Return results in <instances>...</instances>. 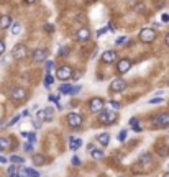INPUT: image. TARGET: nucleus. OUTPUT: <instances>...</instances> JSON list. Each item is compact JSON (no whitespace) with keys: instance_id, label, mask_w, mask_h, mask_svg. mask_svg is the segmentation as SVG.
I'll list each match as a JSON object with an SVG mask.
<instances>
[{"instance_id":"c9c22d12","label":"nucleus","mask_w":169,"mask_h":177,"mask_svg":"<svg viewBox=\"0 0 169 177\" xmlns=\"http://www.w3.org/2000/svg\"><path fill=\"white\" fill-rule=\"evenodd\" d=\"M45 66H46V71H51L53 69V61H46Z\"/></svg>"},{"instance_id":"423d86ee","label":"nucleus","mask_w":169,"mask_h":177,"mask_svg":"<svg viewBox=\"0 0 169 177\" xmlns=\"http://www.w3.org/2000/svg\"><path fill=\"white\" fill-rule=\"evenodd\" d=\"M12 54H13V57H15L17 61H20V59H25V57L28 56V49H26L25 44H22V43H20V44L13 46V52H12Z\"/></svg>"},{"instance_id":"39448f33","label":"nucleus","mask_w":169,"mask_h":177,"mask_svg":"<svg viewBox=\"0 0 169 177\" xmlns=\"http://www.w3.org/2000/svg\"><path fill=\"white\" fill-rule=\"evenodd\" d=\"M140 40L143 43H153L156 40V31L153 30V28H143L141 31H140Z\"/></svg>"},{"instance_id":"f704fd0d","label":"nucleus","mask_w":169,"mask_h":177,"mask_svg":"<svg viewBox=\"0 0 169 177\" xmlns=\"http://www.w3.org/2000/svg\"><path fill=\"white\" fill-rule=\"evenodd\" d=\"M45 30H46L48 33H51L53 30H54V26H53V25H51V23H46V25H45Z\"/></svg>"},{"instance_id":"ddd939ff","label":"nucleus","mask_w":169,"mask_h":177,"mask_svg":"<svg viewBox=\"0 0 169 177\" xmlns=\"http://www.w3.org/2000/svg\"><path fill=\"white\" fill-rule=\"evenodd\" d=\"M89 38H90V30L87 26H82V28L77 30V33H76V40L77 41H87Z\"/></svg>"},{"instance_id":"f3484780","label":"nucleus","mask_w":169,"mask_h":177,"mask_svg":"<svg viewBox=\"0 0 169 177\" xmlns=\"http://www.w3.org/2000/svg\"><path fill=\"white\" fill-rule=\"evenodd\" d=\"M97 141L102 146H107L108 143H110V135H108V133H100V135L97 136Z\"/></svg>"},{"instance_id":"6ab92c4d","label":"nucleus","mask_w":169,"mask_h":177,"mask_svg":"<svg viewBox=\"0 0 169 177\" xmlns=\"http://www.w3.org/2000/svg\"><path fill=\"white\" fill-rule=\"evenodd\" d=\"M59 90H61V94L72 95V90H74V87H72V85H69V84H62L61 87H59Z\"/></svg>"},{"instance_id":"ea45409f","label":"nucleus","mask_w":169,"mask_h":177,"mask_svg":"<svg viewBox=\"0 0 169 177\" xmlns=\"http://www.w3.org/2000/svg\"><path fill=\"white\" fill-rule=\"evenodd\" d=\"M3 52H5V43L0 41V54H3Z\"/></svg>"},{"instance_id":"7ed1b4c3","label":"nucleus","mask_w":169,"mask_h":177,"mask_svg":"<svg viewBox=\"0 0 169 177\" xmlns=\"http://www.w3.org/2000/svg\"><path fill=\"white\" fill-rule=\"evenodd\" d=\"M153 125L156 126V128H166V126H169V112L154 115V117H153Z\"/></svg>"},{"instance_id":"c756f323","label":"nucleus","mask_w":169,"mask_h":177,"mask_svg":"<svg viewBox=\"0 0 169 177\" xmlns=\"http://www.w3.org/2000/svg\"><path fill=\"white\" fill-rule=\"evenodd\" d=\"M130 125H132L133 128H135V126H138V125H140V120H138V118H136V117H133V118H130Z\"/></svg>"},{"instance_id":"3c124183","label":"nucleus","mask_w":169,"mask_h":177,"mask_svg":"<svg viewBox=\"0 0 169 177\" xmlns=\"http://www.w3.org/2000/svg\"><path fill=\"white\" fill-rule=\"evenodd\" d=\"M10 177H22L20 174H15V175H10Z\"/></svg>"},{"instance_id":"aec40b11","label":"nucleus","mask_w":169,"mask_h":177,"mask_svg":"<svg viewBox=\"0 0 169 177\" xmlns=\"http://www.w3.org/2000/svg\"><path fill=\"white\" fill-rule=\"evenodd\" d=\"M46 162V159L43 157V154H35L33 156V164L35 166H43Z\"/></svg>"},{"instance_id":"603ef678","label":"nucleus","mask_w":169,"mask_h":177,"mask_svg":"<svg viewBox=\"0 0 169 177\" xmlns=\"http://www.w3.org/2000/svg\"><path fill=\"white\" fill-rule=\"evenodd\" d=\"M163 177H169V172H166V174H164Z\"/></svg>"},{"instance_id":"37998d69","label":"nucleus","mask_w":169,"mask_h":177,"mask_svg":"<svg viewBox=\"0 0 169 177\" xmlns=\"http://www.w3.org/2000/svg\"><path fill=\"white\" fill-rule=\"evenodd\" d=\"M79 90H81V87H79V85H76V87H74V90H72V95L79 94Z\"/></svg>"},{"instance_id":"8fccbe9b","label":"nucleus","mask_w":169,"mask_h":177,"mask_svg":"<svg viewBox=\"0 0 169 177\" xmlns=\"http://www.w3.org/2000/svg\"><path fill=\"white\" fill-rule=\"evenodd\" d=\"M166 43H167V46H169V33H167V36H166Z\"/></svg>"},{"instance_id":"f8f14e48","label":"nucleus","mask_w":169,"mask_h":177,"mask_svg":"<svg viewBox=\"0 0 169 177\" xmlns=\"http://www.w3.org/2000/svg\"><path fill=\"white\" fill-rule=\"evenodd\" d=\"M38 118H40L41 121H51L53 118H54V110L53 108H43L38 112Z\"/></svg>"},{"instance_id":"e433bc0d","label":"nucleus","mask_w":169,"mask_h":177,"mask_svg":"<svg viewBox=\"0 0 169 177\" xmlns=\"http://www.w3.org/2000/svg\"><path fill=\"white\" fill-rule=\"evenodd\" d=\"M72 164H74V166H79V164H81V159H79L77 156H74V157H72Z\"/></svg>"},{"instance_id":"412c9836","label":"nucleus","mask_w":169,"mask_h":177,"mask_svg":"<svg viewBox=\"0 0 169 177\" xmlns=\"http://www.w3.org/2000/svg\"><path fill=\"white\" fill-rule=\"evenodd\" d=\"M71 149L72 151H76V149H79V148L82 146V140H79V138H77V140H74V138H71Z\"/></svg>"},{"instance_id":"20e7f679","label":"nucleus","mask_w":169,"mask_h":177,"mask_svg":"<svg viewBox=\"0 0 169 177\" xmlns=\"http://www.w3.org/2000/svg\"><path fill=\"white\" fill-rule=\"evenodd\" d=\"M72 75H74V71L69 66H59V67L56 69V77L61 79V80H67L71 79Z\"/></svg>"},{"instance_id":"72a5a7b5","label":"nucleus","mask_w":169,"mask_h":177,"mask_svg":"<svg viewBox=\"0 0 169 177\" xmlns=\"http://www.w3.org/2000/svg\"><path fill=\"white\" fill-rule=\"evenodd\" d=\"M36 141V135L35 133H30V135H28V143H35Z\"/></svg>"},{"instance_id":"b1692460","label":"nucleus","mask_w":169,"mask_h":177,"mask_svg":"<svg viewBox=\"0 0 169 177\" xmlns=\"http://www.w3.org/2000/svg\"><path fill=\"white\" fill-rule=\"evenodd\" d=\"M158 152H159L161 156H167L169 149H167V146H166V144H163V146H158Z\"/></svg>"},{"instance_id":"0eeeda50","label":"nucleus","mask_w":169,"mask_h":177,"mask_svg":"<svg viewBox=\"0 0 169 177\" xmlns=\"http://www.w3.org/2000/svg\"><path fill=\"white\" fill-rule=\"evenodd\" d=\"M10 97H12V100H15V102H23V100L26 98V90L23 87H13L10 90Z\"/></svg>"},{"instance_id":"9d476101","label":"nucleus","mask_w":169,"mask_h":177,"mask_svg":"<svg viewBox=\"0 0 169 177\" xmlns=\"http://www.w3.org/2000/svg\"><path fill=\"white\" fill-rule=\"evenodd\" d=\"M127 89V82L120 77V79H115V80H112V84H110V90L112 92H123V90Z\"/></svg>"},{"instance_id":"f03ea898","label":"nucleus","mask_w":169,"mask_h":177,"mask_svg":"<svg viewBox=\"0 0 169 177\" xmlns=\"http://www.w3.org/2000/svg\"><path fill=\"white\" fill-rule=\"evenodd\" d=\"M97 120H99V123H102V125H112V123L117 121V113L112 112V110H102V112L99 113Z\"/></svg>"},{"instance_id":"58836bf2","label":"nucleus","mask_w":169,"mask_h":177,"mask_svg":"<svg viewBox=\"0 0 169 177\" xmlns=\"http://www.w3.org/2000/svg\"><path fill=\"white\" fill-rule=\"evenodd\" d=\"M67 51H69V49H67L66 46H64V48H61V51H59V56H66V54H67Z\"/></svg>"},{"instance_id":"5701e85b","label":"nucleus","mask_w":169,"mask_h":177,"mask_svg":"<svg viewBox=\"0 0 169 177\" xmlns=\"http://www.w3.org/2000/svg\"><path fill=\"white\" fill-rule=\"evenodd\" d=\"M90 154H92V157H95V159H100V157H104V152L100 149H90Z\"/></svg>"},{"instance_id":"4c0bfd02","label":"nucleus","mask_w":169,"mask_h":177,"mask_svg":"<svg viewBox=\"0 0 169 177\" xmlns=\"http://www.w3.org/2000/svg\"><path fill=\"white\" fill-rule=\"evenodd\" d=\"M115 43H117V44H123V43H127V38L122 36V38H118V40L115 41Z\"/></svg>"},{"instance_id":"bb28decb","label":"nucleus","mask_w":169,"mask_h":177,"mask_svg":"<svg viewBox=\"0 0 169 177\" xmlns=\"http://www.w3.org/2000/svg\"><path fill=\"white\" fill-rule=\"evenodd\" d=\"M10 161L13 162V164H23V157H20V156H10Z\"/></svg>"},{"instance_id":"09e8293b","label":"nucleus","mask_w":169,"mask_h":177,"mask_svg":"<svg viewBox=\"0 0 169 177\" xmlns=\"http://www.w3.org/2000/svg\"><path fill=\"white\" fill-rule=\"evenodd\" d=\"M79 75H81L79 72H74V75H72V79H79Z\"/></svg>"},{"instance_id":"473e14b6","label":"nucleus","mask_w":169,"mask_h":177,"mask_svg":"<svg viewBox=\"0 0 169 177\" xmlns=\"http://www.w3.org/2000/svg\"><path fill=\"white\" fill-rule=\"evenodd\" d=\"M149 103H151V105H158V103H163V97H161V98H151V100H149Z\"/></svg>"},{"instance_id":"79ce46f5","label":"nucleus","mask_w":169,"mask_h":177,"mask_svg":"<svg viewBox=\"0 0 169 177\" xmlns=\"http://www.w3.org/2000/svg\"><path fill=\"white\" fill-rule=\"evenodd\" d=\"M107 30H108L107 26H105V28H102V30H99V31H97V36H102V35H104V33L107 31Z\"/></svg>"},{"instance_id":"cd10ccee","label":"nucleus","mask_w":169,"mask_h":177,"mask_svg":"<svg viewBox=\"0 0 169 177\" xmlns=\"http://www.w3.org/2000/svg\"><path fill=\"white\" fill-rule=\"evenodd\" d=\"M15 174H18V167L13 164V166L8 167V175H15Z\"/></svg>"},{"instance_id":"4468645a","label":"nucleus","mask_w":169,"mask_h":177,"mask_svg":"<svg viewBox=\"0 0 169 177\" xmlns=\"http://www.w3.org/2000/svg\"><path fill=\"white\" fill-rule=\"evenodd\" d=\"M117 69H118L120 74L128 72V71L132 69V61H130V59H120L118 64H117Z\"/></svg>"},{"instance_id":"393cba45","label":"nucleus","mask_w":169,"mask_h":177,"mask_svg":"<svg viewBox=\"0 0 169 177\" xmlns=\"http://www.w3.org/2000/svg\"><path fill=\"white\" fill-rule=\"evenodd\" d=\"M22 31V26H20V23H13V25H12V33H13V35H18V33H20Z\"/></svg>"},{"instance_id":"7c9ffc66","label":"nucleus","mask_w":169,"mask_h":177,"mask_svg":"<svg viewBox=\"0 0 169 177\" xmlns=\"http://www.w3.org/2000/svg\"><path fill=\"white\" fill-rule=\"evenodd\" d=\"M108 103L112 105V108H113V110H118V108H120V103L117 102V100H110Z\"/></svg>"},{"instance_id":"4be33fe9","label":"nucleus","mask_w":169,"mask_h":177,"mask_svg":"<svg viewBox=\"0 0 169 177\" xmlns=\"http://www.w3.org/2000/svg\"><path fill=\"white\" fill-rule=\"evenodd\" d=\"M8 146H10V144H8V140H7V138H0V152L5 151Z\"/></svg>"},{"instance_id":"dca6fc26","label":"nucleus","mask_w":169,"mask_h":177,"mask_svg":"<svg viewBox=\"0 0 169 177\" xmlns=\"http://www.w3.org/2000/svg\"><path fill=\"white\" fill-rule=\"evenodd\" d=\"M12 25H13V23H12V18L8 17V15L0 17V28H2V30H7V28H10Z\"/></svg>"},{"instance_id":"a19ab883","label":"nucleus","mask_w":169,"mask_h":177,"mask_svg":"<svg viewBox=\"0 0 169 177\" xmlns=\"http://www.w3.org/2000/svg\"><path fill=\"white\" fill-rule=\"evenodd\" d=\"M25 151H33V144H31V143H26V144H25Z\"/></svg>"},{"instance_id":"f257e3e1","label":"nucleus","mask_w":169,"mask_h":177,"mask_svg":"<svg viewBox=\"0 0 169 177\" xmlns=\"http://www.w3.org/2000/svg\"><path fill=\"white\" fill-rule=\"evenodd\" d=\"M151 162H153V157L149 152H144V154H141L138 157L136 161L133 162V172H144V171H148V167L151 166Z\"/></svg>"},{"instance_id":"1a4fd4ad","label":"nucleus","mask_w":169,"mask_h":177,"mask_svg":"<svg viewBox=\"0 0 169 177\" xmlns=\"http://www.w3.org/2000/svg\"><path fill=\"white\" fill-rule=\"evenodd\" d=\"M48 57V49L46 48H40V49H36L33 52V63L40 64V63H45Z\"/></svg>"},{"instance_id":"c85d7f7f","label":"nucleus","mask_w":169,"mask_h":177,"mask_svg":"<svg viewBox=\"0 0 169 177\" xmlns=\"http://www.w3.org/2000/svg\"><path fill=\"white\" fill-rule=\"evenodd\" d=\"M127 140V130H122L118 133V141H125Z\"/></svg>"},{"instance_id":"de8ad7c7","label":"nucleus","mask_w":169,"mask_h":177,"mask_svg":"<svg viewBox=\"0 0 169 177\" xmlns=\"http://www.w3.org/2000/svg\"><path fill=\"white\" fill-rule=\"evenodd\" d=\"M28 113H30V110H23V113H22V117H28Z\"/></svg>"},{"instance_id":"2f4dec72","label":"nucleus","mask_w":169,"mask_h":177,"mask_svg":"<svg viewBox=\"0 0 169 177\" xmlns=\"http://www.w3.org/2000/svg\"><path fill=\"white\" fill-rule=\"evenodd\" d=\"M20 118H22V115H17L15 118H12V121L8 123V126H12V125H15V123H18V121H20Z\"/></svg>"},{"instance_id":"6e6552de","label":"nucleus","mask_w":169,"mask_h":177,"mask_svg":"<svg viewBox=\"0 0 169 177\" xmlns=\"http://www.w3.org/2000/svg\"><path fill=\"white\" fill-rule=\"evenodd\" d=\"M104 100L102 98H100V97H95V98H92V100H90V102H89V108H90V112H97V113H100V112H102V110H104Z\"/></svg>"},{"instance_id":"c03bdc74","label":"nucleus","mask_w":169,"mask_h":177,"mask_svg":"<svg viewBox=\"0 0 169 177\" xmlns=\"http://www.w3.org/2000/svg\"><path fill=\"white\" fill-rule=\"evenodd\" d=\"M5 162H7V157L0 156V164H5Z\"/></svg>"},{"instance_id":"a878e982","label":"nucleus","mask_w":169,"mask_h":177,"mask_svg":"<svg viewBox=\"0 0 169 177\" xmlns=\"http://www.w3.org/2000/svg\"><path fill=\"white\" fill-rule=\"evenodd\" d=\"M53 82H54V77H53V75L48 72V74H46V77H45V84H46V87H49Z\"/></svg>"},{"instance_id":"864d4df0","label":"nucleus","mask_w":169,"mask_h":177,"mask_svg":"<svg viewBox=\"0 0 169 177\" xmlns=\"http://www.w3.org/2000/svg\"><path fill=\"white\" fill-rule=\"evenodd\" d=\"M167 167H169V166H167Z\"/></svg>"},{"instance_id":"a18cd8bd","label":"nucleus","mask_w":169,"mask_h":177,"mask_svg":"<svg viewBox=\"0 0 169 177\" xmlns=\"http://www.w3.org/2000/svg\"><path fill=\"white\" fill-rule=\"evenodd\" d=\"M161 18H163V21H169V15H166V13H164Z\"/></svg>"},{"instance_id":"2eb2a0df","label":"nucleus","mask_w":169,"mask_h":177,"mask_svg":"<svg viewBox=\"0 0 169 177\" xmlns=\"http://www.w3.org/2000/svg\"><path fill=\"white\" fill-rule=\"evenodd\" d=\"M102 61L104 63H115V61H117V52L115 51H104V54H102Z\"/></svg>"},{"instance_id":"a211bd4d","label":"nucleus","mask_w":169,"mask_h":177,"mask_svg":"<svg viewBox=\"0 0 169 177\" xmlns=\"http://www.w3.org/2000/svg\"><path fill=\"white\" fill-rule=\"evenodd\" d=\"M22 177H40V174H38L36 171L33 169H22Z\"/></svg>"},{"instance_id":"49530a36","label":"nucleus","mask_w":169,"mask_h":177,"mask_svg":"<svg viewBox=\"0 0 169 177\" xmlns=\"http://www.w3.org/2000/svg\"><path fill=\"white\" fill-rule=\"evenodd\" d=\"M133 130H135V131H136V133H140V131H143V130H141V126H140V125H138V126H135V128H133Z\"/></svg>"},{"instance_id":"9b49d317","label":"nucleus","mask_w":169,"mask_h":177,"mask_svg":"<svg viewBox=\"0 0 169 177\" xmlns=\"http://www.w3.org/2000/svg\"><path fill=\"white\" fill-rule=\"evenodd\" d=\"M67 123H69V126H72V128H81L82 117L79 113H69L67 115Z\"/></svg>"}]
</instances>
